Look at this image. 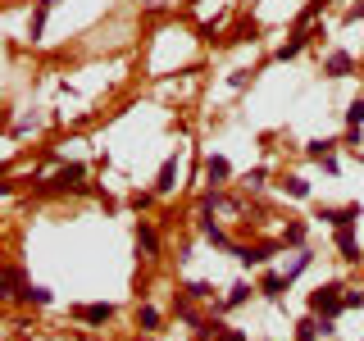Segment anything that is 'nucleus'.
I'll list each match as a JSON object with an SVG mask.
<instances>
[{
    "label": "nucleus",
    "instance_id": "obj_1",
    "mask_svg": "<svg viewBox=\"0 0 364 341\" xmlns=\"http://www.w3.org/2000/svg\"><path fill=\"white\" fill-rule=\"evenodd\" d=\"M337 291H341V287H318V291H314V301H310V305H314V314H328V318H333L341 305H346V296H337Z\"/></svg>",
    "mask_w": 364,
    "mask_h": 341
},
{
    "label": "nucleus",
    "instance_id": "obj_2",
    "mask_svg": "<svg viewBox=\"0 0 364 341\" xmlns=\"http://www.w3.org/2000/svg\"><path fill=\"white\" fill-rule=\"evenodd\" d=\"M214 214H219V223H237V200H228V196H210L205 200V219H214Z\"/></svg>",
    "mask_w": 364,
    "mask_h": 341
},
{
    "label": "nucleus",
    "instance_id": "obj_3",
    "mask_svg": "<svg viewBox=\"0 0 364 341\" xmlns=\"http://www.w3.org/2000/svg\"><path fill=\"white\" fill-rule=\"evenodd\" d=\"M173 178H178V155H168V159H164V168H159V182H155L159 196H164V191H173Z\"/></svg>",
    "mask_w": 364,
    "mask_h": 341
},
{
    "label": "nucleus",
    "instance_id": "obj_4",
    "mask_svg": "<svg viewBox=\"0 0 364 341\" xmlns=\"http://www.w3.org/2000/svg\"><path fill=\"white\" fill-rule=\"evenodd\" d=\"M77 318H82V323H109L114 310H109V305H82V310H77Z\"/></svg>",
    "mask_w": 364,
    "mask_h": 341
},
{
    "label": "nucleus",
    "instance_id": "obj_5",
    "mask_svg": "<svg viewBox=\"0 0 364 341\" xmlns=\"http://www.w3.org/2000/svg\"><path fill=\"white\" fill-rule=\"evenodd\" d=\"M323 219L337 223V227H350V223L360 219V210H355V205H346V210H323Z\"/></svg>",
    "mask_w": 364,
    "mask_h": 341
},
{
    "label": "nucleus",
    "instance_id": "obj_6",
    "mask_svg": "<svg viewBox=\"0 0 364 341\" xmlns=\"http://www.w3.org/2000/svg\"><path fill=\"white\" fill-rule=\"evenodd\" d=\"M50 5H55V0H37V14H32V41H41V32H46V14H50Z\"/></svg>",
    "mask_w": 364,
    "mask_h": 341
},
{
    "label": "nucleus",
    "instance_id": "obj_7",
    "mask_svg": "<svg viewBox=\"0 0 364 341\" xmlns=\"http://www.w3.org/2000/svg\"><path fill=\"white\" fill-rule=\"evenodd\" d=\"M328 73H333V77H341V73H350V55L346 50H337V55H328Z\"/></svg>",
    "mask_w": 364,
    "mask_h": 341
},
{
    "label": "nucleus",
    "instance_id": "obj_8",
    "mask_svg": "<svg viewBox=\"0 0 364 341\" xmlns=\"http://www.w3.org/2000/svg\"><path fill=\"white\" fill-rule=\"evenodd\" d=\"M337 246H341V255H346V259H360V250H355V237H350V227H337Z\"/></svg>",
    "mask_w": 364,
    "mask_h": 341
},
{
    "label": "nucleus",
    "instance_id": "obj_9",
    "mask_svg": "<svg viewBox=\"0 0 364 341\" xmlns=\"http://www.w3.org/2000/svg\"><path fill=\"white\" fill-rule=\"evenodd\" d=\"M18 296H23L28 305H50V291H46V287H32V282H28V287H23Z\"/></svg>",
    "mask_w": 364,
    "mask_h": 341
},
{
    "label": "nucleus",
    "instance_id": "obj_10",
    "mask_svg": "<svg viewBox=\"0 0 364 341\" xmlns=\"http://www.w3.org/2000/svg\"><path fill=\"white\" fill-rule=\"evenodd\" d=\"M305 264H310V250H296V255H291V264H287V269H282V278H287V282H291V278H296V273H301Z\"/></svg>",
    "mask_w": 364,
    "mask_h": 341
},
{
    "label": "nucleus",
    "instance_id": "obj_11",
    "mask_svg": "<svg viewBox=\"0 0 364 341\" xmlns=\"http://www.w3.org/2000/svg\"><path fill=\"white\" fill-rule=\"evenodd\" d=\"M136 246H141L146 255H155V250H159V242H155V232H151V227H136Z\"/></svg>",
    "mask_w": 364,
    "mask_h": 341
},
{
    "label": "nucleus",
    "instance_id": "obj_12",
    "mask_svg": "<svg viewBox=\"0 0 364 341\" xmlns=\"http://www.w3.org/2000/svg\"><path fill=\"white\" fill-rule=\"evenodd\" d=\"M205 173H210L214 182H223L228 173H232V168H228V159H219V155H214V159H210V164H205Z\"/></svg>",
    "mask_w": 364,
    "mask_h": 341
},
{
    "label": "nucleus",
    "instance_id": "obj_13",
    "mask_svg": "<svg viewBox=\"0 0 364 341\" xmlns=\"http://www.w3.org/2000/svg\"><path fill=\"white\" fill-rule=\"evenodd\" d=\"M282 287H287V278H282V273H269V278H264V291L269 296H282Z\"/></svg>",
    "mask_w": 364,
    "mask_h": 341
},
{
    "label": "nucleus",
    "instance_id": "obj_14",
    "mask_svg": "<svg viewBox=\"0 0 364 341\" xmlns=\"http://www.w3.org/2000/svg\"><path fill=\"white\" fill-rule=\"evenodd\" d=\"M346 123H350V128H360V123H364V100H350V109H346Z\"/></svg>",
    "mask_w": 364,
    "mask_h": 341
},
{
    "label": "nucleus",
    "instance_id": "obj_15",
    "mask_svg": "<svg viewBox=\"0 0 364 341\" xmlns=\"http://www.w3.org/2000/svg\"><path fill=\"white\" fill-rule=\"evenodd\" d=\"M5 287H9V296H18V287H23V273H18L14 264L5 269Z\"/></svg>",
    "mask_w": 364,
    "mask_h": 341
},
{
    "label": "nucleus",
    "instance_id": "obj_16",
    "mask_svg": "<svg viewBox=\"0 0 364 341\" xmlns=\"http://www.w3.org/2000/svg\"><path fill=\"white\" fill-rule=\"evenodd\" d=\"M296 341H318V323H314V318H305V323H301V332H296Z\"/></svg>",
    "mask_w": 364,
    "mask_h": 341
},
{
    "label": "nucleus",
    "instance_id": "obj_17",
    "mask_svg": "<svg viewBox=\"0 0 364 341\" xmlns=\"http://www.w3.org/2000/svg\"><path fill=\"white\" fill-rule=\"evenodd\" d=\"M77 178H82V168H77V164H68V168H64V173H60V178H55V182H60V187H73V182H77Z\"/></svg>",
    "mask_w": 364,
    "mask_h": 341
},
{
    "label": "nucleus",
    "instance_id": "obj_18",
    "mask_svg": "<svg viewBox=\"0 0 364 341\" xmlns=\"http://www.w3.org/2000/svg\"><path fill=\"white\" fill-rule=\"evenodd\" d=\"M37 123H41V114H28V119H18V123H14V136H18V132H32Z\"/></svg>",
    "mask_w": 364,
    "mask_h": 341
},
{
    "label": "nucleus",
    "instance_id": "obj_19",
    "mask_svg": "<svg viewBox=\"0 0 364 341\" xmlns=\"http://www.w3.org/2000/svg\"><path fill=\"white\" fill-rule=\"evenodd\" d=\"M318 9H323V0H310V5H305V14H301V28H305V23H310V18L318 14Z\"/></svg>",
    "mask_w": 364,
    "mask_h": 341
},
{
    "label": "nucleus",
    "instance_id": "obj_20",
    "mask_svg": "<svg viewBox=\"0 0 364 341\" xmlns=\"http://www.w3.org/2000/svg\"><path fill=\"white\" fill-rule=\"evenodd\" d=\"M287 191H291V196H305V191H310V187H305L301 178H287Z\"/></svg>",
    "mask_w": 364,
    "mask_h": 341
}]
</instances>
